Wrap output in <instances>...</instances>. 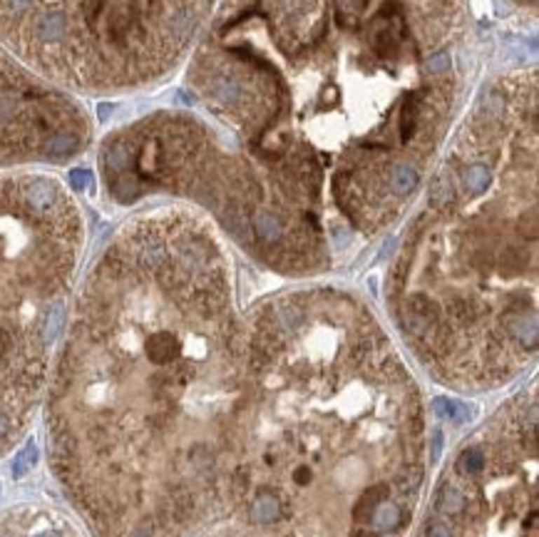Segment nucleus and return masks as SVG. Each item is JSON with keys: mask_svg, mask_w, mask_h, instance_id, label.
Here are the masks:
<instances>
[{"mask_svg": "<svg viewBox=\"0 0 539 537\" xmlns=\"http://www.w3.org/2000/svg\"><path fill=\"white\" fill-rule=\"evenodd\" d=\"M475 75L455 0H229L186 90L316 279L413 207Z\"/></svg>", "mask_w": 539, "mask_h": 537, "instance_id": "obj_1", "label": "nucleus"}, {"mask_svg": "<svg viewBox=\"0 0 539 537\" xmlns=\"http://www.w3.org/2000/svg\"><path fill=\"white\" fill-rule=\"evenodd\" d=\"M537 426L532 381L452 450L423 537H537Z\"/></svg>", "mask_w": 539, "mask_h": 537, "instance_id": "obj_7", "label": "nucleus"}, {"mask_svg": "<svg viewBox=\"0 0 539 537\" xmlns=\"http://www.w3.org/2000/svg\"><path fill=\"white\" fill-rule=\"evenodd\" d=\"M212 0H0V38L11 45L30 18L53 13L70 33L62 85L125 93L177 70Z\"/></svg>", "mask_w": 539, "mask_h": 537, "instance_id": "obj_6", "label": "nucleus"}, {"mask_svg": "<svg viewBox=\"0 0 539 537\" xmlns=\"http://www.w3.org/2000/svg\"><path fill=\"white\" fill-rule=\"evenodd\" d=\"M246 386L226 239L191 207L115 231L48 393L55 475L100 537H182L212 512Z\"/></svg>", "mask_w": 539, "mask_h": 537, "instance_id": "obj_2", "label": "nucleus"}, {"mask_svg": "<svg viewBox=\"0 0 539 537\" xmlns=\"http://www.w3.org/2000/svg\"><path fill=\"white\" fill-rule=\"evenodd\" d=\"M537 70L482 80L390 259L388 318L445 388H502L537 358Z\"/></svg>", "mask_w": 539, "mask_h": 537, "instance_id": "obj_4", "label": "nucleus"}, {"mask_svg": "<svg viewBox=\"0 0 539 537\" xmlns=\"http://www.w3.org/2000/svg\"><path fill=\"white\" fill-rule=\"evenodd\" d=\"M82 241L80 207L55 177H0V455L22 435L48 383Z\"/></svg>", "mask_w": 539, "mask_h": 537, "instance_id": "obj_5", "label": "nucleus"}, {"mask_svg": "<svg viewBox=\"0 0 539 537\" xmlns=\"http://www.w3.org/2000/svg\"><path fill=\"white\" fill-rule=\"evenodd\" d=\"M428 463L420 383L371 304L338 284L246 311V386L209 537H400Z\"/></svg>", "mask_w": 539, "mask_h": 537, "instance_id": "obj_3", "label": "nucleus"}]
</instances>
